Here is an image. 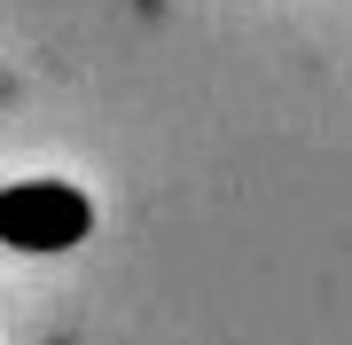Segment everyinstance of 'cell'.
<instances>
[{
  "label": "cell",
  "instance_id": "6da1fadb",
  "mask_svg": "<svg viewBox=\"0 0 352 345\" xmlns=\"http://www.w3.org/2000/svg\"><path fill=\"white\" fill-rule=\"evenodd\" d=\"M87 220L94 212L71 180H24L0 196V243H16V251H63L87 236Z\"/></svg>",
  "mask_w": 352,
  "mask_h": 345
}]
</instances>
